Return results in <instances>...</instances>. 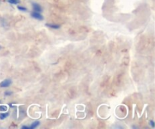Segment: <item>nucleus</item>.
<instances>
[{
  "instance_id": "obj_12",
  "label": "nucleus",
  "mask_w": 155,
  "mask_h": 129,
  "mask_svg": "<svg viewBox=\"0 0 155 129\" xmlns=\"http://www.w3.org/2000/svg\"><path fill=\"white\" fill-rule=\"evenodd\" d=\"M0 109H1L2 111H3V110L5 111L7 109V108H6V106H1V108H0Z\"/></svg>"
},
{
  "instance_id": "obj_11",
  "label": "nucleus",
  "mask_w": 155,
  "mask_h": 129,
  "mask_svg": "<svg viewBox=\"0 0 155 129\" xmlns=\"http://www.w3.org/2000/svg\"><path fill=\"white\" fill-rule=\"evenodd\" d=\"M21 128H22V129H30V127H28V126L24 125V126H22V127H21Z\"/></svg>"
},
{
  "instance_id": "obj_3",
  "label": "nucleus",
  "mask_w": 155,
  "mask_h": 129,
  "mask_svg": "<svg viewBox=\"0 0 155 129\" xmlns=\"http://www.w3.org/2000/svg\"><path fill=\"white\" fill-rule=\"evenodd\" d=\"M32 7H33V9L34 12H41L42 11V7H41L39 4H37V3H35V2L32 3Z\"/></svg>"
},
{
  "instance_id": "obj_9",
  "label": "nucleus",
  "mask_w": 155,
  "mask_h": 129,
  "mask_svg": "<svg viewBox=\"0 0 155 129\" xmlns=\"http://www.w3.org/2000/svg\"><path fill=\"white\" fill-rule=\"evenodd\" d=\"M12 94V91H6V92H5V96H10Z\"/></svg>"
},
{
  "instance_id": "obj_6",
  "label": "nucleus",
  "mask_w": 155,
  "mask_h": 129,
  "mask_svg": "<svg viewBox=\"0 0 155 129\" xmlns=\"http://www.w3.org/2000/svg\"><path fill=\"white\" fill-rule=\"evenodd\" d=\"M9 114L8 113V112H5V113H2L1 115H0V119H5V118H7Z\"/></svg>"
},
{
  "instance_id": "obj_1",
  "label": "nucleus",
  "mask_w": 155,
  "mask_h": 129,
  "mask_svg": "<svg viewBox=\"0 0 155 129\" xmlns=\"http://www.w3.org/2000/svg\"><path fill=\"white\" fill-rule=\"evenodd\" d=\"M12 80L11 79H6V80H3L0 83V87H8L12 84Z\"/></svg>"
},
{
  "instance_id": "obj_8",
  "label": "nucleus",
  "mask_w": 155,
  "mask_h": 129,
  "mask_svg": "<svg viewBox=\"0 0 155 129\" xmlns=\"http://www.w3.org/2000/svg\"><path fill=\"white\" fill-rule=\"evenodd\" d=\"M18 8L19 9L20 11H22V12H26L27 11V8H26L25 7H24V6H18Z\"/></svg>"
},
{
  "instance_id": "obj_7",
  "label": "nucleus",
  "mask_w": 155,
  "mask_h": 129,
  "mask_svg": "<svg viewBox=\"0 0 155 129\" xmlns=\"http://www.w3.org/2000/svg\"><path fill=\"white\" fill-rule=\"evenodd\" d=\"M8 2L10 4H13V5L18 4V3L20 2L19 0H8Z\"/></svg>"
},
{
  "instance_id": "obj_10",
  "label": "nucleus",
  "mask_w": 155,
  "mask_h": 129,
  "mask_svg": "<svg viewBox=\"0 0 155 129\" xmlns=\"http://www.w3.org/2000/svg\"><path fill=\"white\" fill-rule=\"evenodd\" d=\"M150 124H151V126L152 127H154V121H152V120H150Z\"/></svg>"
},
{
  "instance_id": "obj_2",
  "label": "nucleus",
  "mask_w": 155,
  "mask_h": 129,
  "mask_svg": "<svg viewBox=\"0 0 155 129\" xmlns=\"http://www.w3.org/2000/svg\"><path fill=\"white\" fill-rule=\"evenodd\" d=\"M31 16L33 17V18H36V19H37V20H40V21L43 20V17H42V15H41L39 12H32Z\"/></svg>"
},
{
  "instance_id": "obj_4",
  "label": "nucleus",
  "mask_w": 155,
  "mask_h": 129,
  "mask_svg": "<svg viewBox=\"0 0 155 129\" xmlns=\"http://www.w3.org/2000/svg\"><path fill=\"white\" fill-rule=\"evenodd\" d=\"M45 26L47 27H50V28H52V29H58L60 27V26L58 25V24H46Z\"/></svg>"
},
{
  "instance_id": "obj_5",
  "label": "nucleus",
  "mask_w": 155,
  "mask_h": 129,
  "mask_svg": "<svg viewBox=\"0 0 155 129\" xmlns=\"http://www.w3.org/2000/svg\"><path fill=\"white\" fill-rule=\"evenodd\" d=\"M39 124V121H35L34 122H33L31 124V125L30 126V129H33L35 128V127H37L38 125Z\"/></svg>"
}]
</instances>
